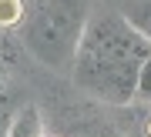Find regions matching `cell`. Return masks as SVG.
<instances>
[{
	"instance_id": "6da1fadb",
	"label": "cell",
	"mask_w": 151,
	"mask_h": 137,
	"mask_svg": "<svg viewBox=\"0 0 151 137\" xmlns=\"http://www.w3.org/2000/svg\"><path fill=\"white\" fill-rule=\"evenodd\" d=\"M148 57L151 40L131 24V17L101 7L87 20L70 77L87 97L111 107H124L138 94V74Z\"/></svg>"
},
{
	"instance_id": "52a82bcc",
	"label": "cell",
	"mask_w": 151,
	"mask_h": 137,
	"mask_svg": "<svg viewBox=\"0 0 151 137\" xmlns=\"http://www.w3.org/2000/svg\"><path fill=\"white\" fill-rule=\"evenodd\" d=\"M134 100H151V57L145 60V67H141V74H138V94Z\"/></svg>"
},
{
	"instance_id": "3957f363",
	"label": "cell",
	"mask_w": 151,
	"mask_h": 137,
	"mask_svg": "<svg viewBox=\"0 0 151 137\" xmlns=\"http://www.w3.org/2000/svg\"><path fill=\"white\" fill-rule=\"evenodd\" d=\"M10 137H44V117H40V107L34 100H24L14 114V124H10Z\"/></svg>"
},
{
	"instance_id": "5b68a950",
	"label": "cell",
	"mask_w": 151,
	"mask_h": 137,
	"mask_svg": "<svg viewBox=\"0 0 151 137\" xmlns=\"http://www.w3.org/2000/svg\"><path fill=\"white\" fill-rule=\"evenodd\" d=\"M128 17H131V24H134L138 30L151 40V0H141V4H134V7L128 10Z\"/></svg>"
},
{
	"instance_id": "ba28073f",
	"label": "cell",
	"mask_w": 151,
	"mask_h": 137,
	"mask_svg": "<svg viewBox=\"0 0 151 137\" xmlns=\"http://www.w3.org/2000/svg\"><path fill=\"white\" fill-rule=\"evenodd\" d=\"M74 137H124L118 131H111V127H81V131H74Z\"/></svg>"
},
{
	"instance_id": "8992f818",
	"label": "cell",
	"mask_w": 151,
	"mask_h": 137,
	"mask_svg": "<svg viewBox=\"0 0 151 137\" xmlns=\"http://www.w3.org/2000/svg\"><path fill=\"white\" fill-rule=\"evenodd\" d=\"M20 17H24V0H0V30L20 24Z\"/></svg>"
},
{
	"instance_id": "7a4b0ae2",
	"label": "cell",
	"mask_w": 151,
	"mask_h": 137,
	"mask_svg": "<svg viewBox=\"0 0 151 137\" xmlns=\"http://www.w3.org/2000/svg\"><path fill=\"white\" fill-rule=\"evenodd\" d=\"M91 14L94 0H24V17L17 24L24 50L44 67L70 74Z\"/></svg>"
},
{
	"instance_id": "9c48e42d",
	"label": "cell",
	"mask_w": 151,
	"mask_h": 137,
	"mask_svg": "<svg viewBox=\"0 0 151 137\" xmlns=\"http://www.w3.org/2000/svg\"><path fill=\"white\" fill-rule=\"evenodd\" d=\"M4 77H7V64H4V57H0V84H4Z\"/></svg>"
},
{
	"instance_id": "277c9868",
	"label": "cell",
	"mask_w": 151,
	"mask_h": 137,
	"mask_svg": "<svg viewBox=\"0 0 151 137\" xmlns=\"http://www.w3.org/2000/svg\"><path fill=\"white\" fill-rule=\"evenodd\" d=\"M17 100L14 94H7L4 84H0V137H10V124H14V114H17Z\"/></svg>"
}]
</instances>
